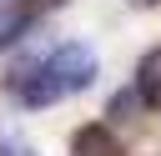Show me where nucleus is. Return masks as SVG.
I'll return each instance as SVG.
<instances>
[{"label":"nucleus","instance_id":"1","mask_svg":"<svg viewBox=\"0 0 161 156\" xmlns=\"http://www.w3.org/2000/svg\"><path fill=\"white\" fill-rule=\"evenodd\" d=\"M45 75H50L55 96H75V91H86L96 81V50L80 45V40H65V45H55L45 55Z\"/></svg>","mask_w":161,"mask_h":156},{"label":"nucleus","instance_id":"2","mask_svg":"<svg viewBox=\"0 0 161 156\" xmlns=\"http://www.w3.org/2000/svg\"><path fill=\"white\" fill-rule=\"evenodd\" d=\"M5 91H10V101H20V106H50V101H60L55 86H50V75H45V60H20V65L10 70Z\"/></svg>","mask_w":161,"mask_h":156},{"label":"nucleus","instance_id":"3","mask_svg":"<svg viewBox=\"0 0 161 156\" xmlns=\"http://www.w3.org/2000/svg\"><path fill=\"white\" fill-rule=\"evenodd\" d=\"M70 156H121V141L106 126H80L70 136Z\"/></svg>","mask_w":161,"mask_h":156},{"label":"nucleus","instance_id":"4","mask_svg":"<svg viewBox=\"0 0 161 156\" xmlns=\"http://www.w3.org/2000/svg\"><path fill=\"white\" fill-rule=\"evenodd\" d=\"M136 96L161 111V45L141 55V65H136Z\"/></svg>","mask_w":161,"mask_h":156},{"label":"nucleus","instance_id":"5","mask_svg":"<svg viewBox=\"0 0 161 156\" xmlns=\"http://www.w3.org/2000/svg\"><path fill=\"white\" fill-rule=\"evenodd\" d=\"M25 20H30L25 5H0V50H10V45L25 35Z\"/></svg>","mask_w":161,"mask_h":156},{"label":"nucleus","instance_id":"6","mask_svg":"<svg viewBox=\"0 0 161 156\" xmlns=\"http://www.w3.org/2000/svg\"><path fill=\"white\" fill-rule=\"evenodd\" d=\"M136 111H141V96H136V91H121V96L111 101V121H121V126H131Z\"/></svg>","mask_w":161,"mask_h":156},{"label":"nucleus","instance_id":"7","mask_svg":"<svg viewBox=\"0 0 161 156\" xmlns=\"http://www.w3.org/2000/svg\"><path fill=\"white\" fill-rule=\"evenodd\" d=\"M60 5H65V0H25L30 15H45V10H60Z\"/></svg>","mask_w":161,"mask_h":156},{"label":"nucleus","instance_id":"8","mask_svg":"<svg viewBox=\"0 0 161 156\" xmlns=\"http://www.w3.org/2000/svg\"><path fill=\"white\" fill-rule=\"evenodd\" d=\"M141 5H156V0H141Z\"/></svg>","mask_w":161,"mask_h":156}]
</instances>
